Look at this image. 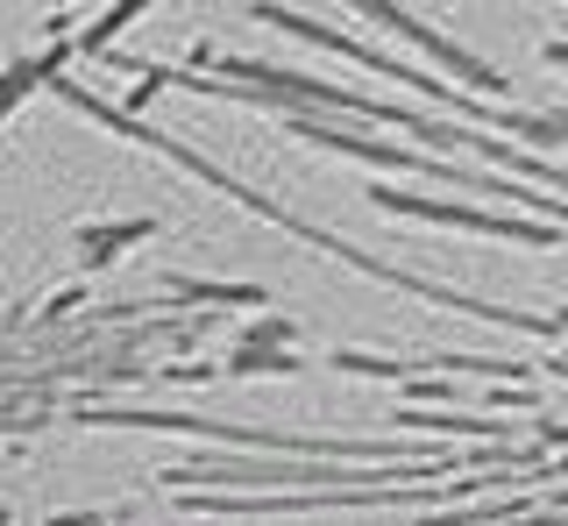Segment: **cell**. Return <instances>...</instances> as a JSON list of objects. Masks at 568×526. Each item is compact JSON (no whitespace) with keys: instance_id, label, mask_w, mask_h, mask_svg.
Listing matches in <instances>:
<instances>
[{"instance_id":"obj_1","label":"cell","mask_w":568,"mask_h":526,"mask_svg":"<svg viewBox=\"0 0 568 526\" xmlns=\"http://www.w3.org/2000/svg\"><path fill=\"white\" fill-rule=\"evenodd\" d=\"M284 129H292L298 143H320V150H334V156H363V164H398V171H426V179H440V185H469V192H511V185L469 179V171H455V164H434V156H413V150L369 143V135L342 129V121H306V114H292V121H284ZM519 200H526V192H519ZM526 206H540V214H561V221H568V200H540V192H532Z\"/></svg>"},{"instance_id":"obj_2","label":"cell","mask_w":568,"mask_h":526,"mask_svg":"<svg viewBox=\"0 0 568 526\" xmlns=\"http://www.w3.org/2000/svg\"><path fill=\"white\" fill-rule=\"evenodd\" d=\"M348 8H363L369 22L398 29V37H405V43H419V50H426V58H434V64H448L455 79H469V85H490V93H497V85H505V79L490 72V64H476V58H469V50H462V43H448V37H434V29H426V22H413V14H405L398 0H348Z\"/></svg>"},{"instance_id":"obj_3","label":"cell","mask_w":568,"mask_h":526,"mask_svg":"<svg viewBox=\"0 0 568 526\" xmlns=\"http://www.w3.org/2000/svg\"><path fill=\"white\" fill-rule=\"evenodd\" d=\"M150 214H142V221H121V227H79V250H85V271H100V263L106 256H121V250H129V242H142V235H150Z\"/></svg>"},{"instance_id":"obj_4","label":"cell","mask_w":568,"mask_h":526,"mask_svg":"<svg viewBox=\"0 0 568 526\" xmlns=\"http://www.w3.org/2000/svg\"><path fill=\"white\" fill-rule=\"evenodd\" d=\"M142 8H150V0H114V8H106L100 22H93V29H85V37H79V50H106V43H114V37H121V29L135 22Z\"/></svg>"},{"instance_id":"obj_5","label":"cell","mask_w":568,"mask_h":526,"mask_svg":"<svg viewBox=\"0 0 568 526\" xmlns=\"http://www.w3.org/2000/svg\"><path fill=\"white\" fill-rule=\"evenodd\" d=\"M58 8H64V0H58Z\"/></svg>"}]
</instances>
